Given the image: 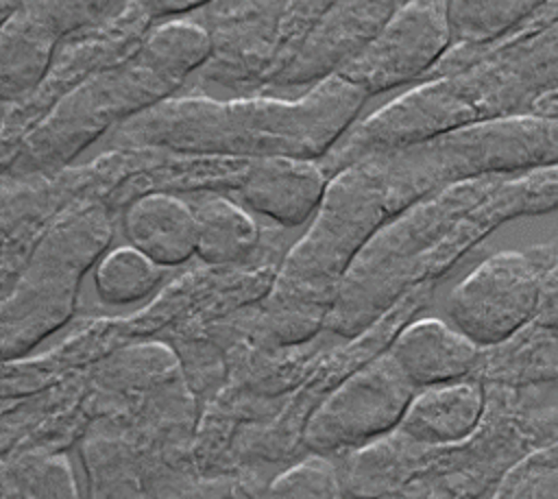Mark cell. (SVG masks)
Returning <instances> with one entry per match:
<instances>
[{"label":"cell","instance_id":"obj_1","mask_svg":"<svg viewBox=\"0 0 558 499\" xmlns=\"http://www.w3.org/2000/svg\"><path fill=\"white\" fill-rule=\"evenodd\" d=\"M366 94L333 72L299 100L166 98L120 126V139L179 153L314 159L353 122Z\"/></svg>","mask_w":558,"mask_h":499},{"label":"cell","instance_id":"obj_2","mask_svg":"<svg viewBox=\"0 0 558 499\" xmlns=\"http://www.w3.org/2000/svg\"><path fill=\"white\" fill-rule=\"evenodd\" d=\"M111 233L107 211L89 207L59 220L37 242L24 270L2 299L4 360L22 357L70 320L81 279L107 253Z\"/></svg>","mask_w":558,"mask_h":499},{"label":"cell","instance_id":"obj_3","mask_svg":"<svg viewBox=\"0 0 558 499\" xmlns=\"http://www.w3.org/2000/svg\"><path fill=\"white\" fill-rule=\"evenodd\" d=\"M416 386L390 353L349 375L310 416L305 442L316 453L364 445L401 423Z\"/></svg>","mask_w":558,"mask_h":499},{"label":"cell","instance_id":"obj_4","mask_svg":"<svg viewBox=\"0 0 558 499\" xmlns=\"http://www.w3.org/2000/svg\"><path fill=\"white\" fill-rule=\"evenodd\" d=\"M538 283V261L521 251H499L451 290V325L477 346L501 344L536 318Z\"/></svg>","mask_w":558,"mask_h":499},{"label":"cell","instance_id":"obj_5","mask_svg":"<svg viewBox=\"0 0 558 499\" xmlns=\"http://www.w3.org/2000/svg\"><path fill=\"white\" fill-rule=\"evenodd\" d=\"M451 37L449 0H408L338 74L373 96L416 78L445 52Z\"/></svg>","mask_w":558,"mask_h":499},{"label":"cell","instance_id":"obj_6","mask_svg":"<svg viewBox=\"0 0 558 499\" xmlns=\"http://www.w3.org/2000/svg\"><path fill=\"white\" fill-rule=\"evenodd\" d=\"M327 179L314 159L264 157L248 168L240 196L246 207L279 222L299 227L323 205Z\"/></svg>","mask_w":558,"mask_h":499},{"label":"cell","instance_id":"obj_7","mask_svg":"<svg viewBox=\"0 0 558 499\" xmlns=\"http://www.w3.org/2000/svg\"><path fill=\"white\" fill-rule=\"evenodd\" d=\"M388 353L416 388L449 384L464 377L480 357V346L438 318L410 322Z\"/></svg>","mask_w":558,"mask_h":499},{"label":"cell","instance_id":"obj_8","mask_svg":"<svg viewBox=\"0 0 558 499\" xmlns=\"http://www.w3.org/2000/svg\"><path fill=\"white\" fill-rule=\"evenodd\" d=\"M124 235L161 268L196 255V214L181 198L153 192L135 198L124 211Z\"/></svg>","mask_w":558,"mask_h":499},{"label":"cell","instance_id":"obj_9","mask_svg":"<svg viewBox=\"0 0 558 499\" xmlns=\"http://www.w3.org/2000/svg\"><path fill=\"white\" fill-rule=\"evenodd\" d=\"M484 412V390L475 381H449L421 388L399 431L418 445H451L469 438Z\"/></svg>","mask_w":558,"mask_h":499},{"label":"cell","instance_id":"obj_10","mask_svg":"<svg viewBox=\"0 0 558 499\" xmlns=\"http://www.w3.org/2000/svg\"><path fill=\"white\" fill-rule=\"evenodd\" d=\"M59 37L17 9L0 28V94L9 100L28 96L46 76Z\"/></svg>","mask_w":558,"mask_h":499},{"label":"cell","instance_id":"obj_11","mask_svg":"<svg viewBox=\"0 0 558 499\" xmlns=\"http://www.w3.org/2000/svg\"><path fill=\"white\" fill-rule=\"evenodd\" d=\"M196 214V255L211 266L246 259L259 244L255 218L238 203L211 196L194 207Z\"/></svg>","mask_w":558,"mask_h":499},{"label":"cell","instance_id":"obj_12","mask_svg":"<svg viewBox=\"0 0 558 499\" xmlns=\"http://www.w3.org/2000/svg\"><path fill=\"white\" fill-rule=\"evenodd\" d=\"M209 52L211 37L198 22L172 17L146 35L137 59L168 81L179 83L185 74L203 65Z\"/></svg>","mask_w":558,"mask_h":499},{"label":"cell","instance_id":"obj_13","mask_svg":"<svg viewBox=\"0 0 558 499\" xmlns=\"http://www.w3.org/2000/svg\"><path fill=\"white\" fill-rule=\"evenodd\" d=\"M2 499H83L63 453L26 451L2 473Z\"/></svg>","mask_w":558,"mask_h":499},{"label":"cell","instance_id":"obj_14","mask_svg":"<svg viewBox=\"0 0 558 499\" xmlns=\"http://www.w3.org/2000/svg\"><path fill=\"white\" fill-rule=\"evenodd\" d=\"M161 281V266L135 246L107 251L94 268V285L102 303L129 305L146 299Z\"/></svg>","mask_w":558,"mask_h":499},{"label":"cell","instance_id":"obj_15","mask_svg":"<svg viewBox=\"0 0 558 499\" xmlns=\"http://www.w3.org/2000/svg\"><path fill=\"white\" fill-rule=\"evenodd\" d=\"M89 475V499H142L129 449L113 436H92L83 445Z\"/></svg>","mask_w":558,"mask_h":499},{"label":"cell","instance_id":"obj_16","mask_svg":"<svg viewBox=\"0 0 558 499\" xmlns=\"http://www.w3.org/2000/svg\"><path fill=\"white\" fill-rule=\"evenodd\" d=\"M543 0H449L453 35L482 41L499 35Z\"/></svg>","mask_w":558,"mask_h":499},{"label":"cell","instance_id":"obj_17","mask_svg":"<svg viewBox=\"0 0 558 499\" xmlns=\"http://www.w3.org/2000/svg\"><path fill=\"white\" fill-rule=\"evenodd\" d=\"M177 355L159 342L126 346L107 364V379L120 388H144L172 377Z\"/></svg>","mask_w":558,"mask_h":499},{"label":"cell","instance_id":"obj_18","mask_svg":"<svg viewBox=\"0 0 558 499\" xmlns=\"http://www.w3.org/2000/svg\"><path fill=\"white\" fill-rule=\"evenodd\" d=\"M266 499H340V479L331 462L316 453L275 477Z\"/></svg>","mask_w":558,"mask_h":499},{"label":"cell","instance_id":"obj_19","mask_svg":"<svg viewBox=\"0 0 558 499\" xmlns=\"http://www.w3.org/2000/svg\"><path fill=\"white\" fill-rule=\"evenodd\" d=\"M113 0H31L22 9L59 39L100 15Z\"/></svg>","mask_w":558,"mask_h":499},{"label":"cell","instance_id":"obj_20","mask_svg":"<svg viewBox=\"0 0 558 499\" xmlns=\"http://www.w3.org/2000/svg\"><path fill=\"white\" fill-rule=\"evenodd\" d=\"M534 320L541 327L558 329V244L554 246V251L549 255V261L545 266H541L538 309H536Z\"/></svg>","mask_w":558,"mask_h":499},{"label":"cell","instance_id":"obj_21","mask_svg":"<svg viewBox=\"0 0 558 499\" xmlns=\"http://www.w3.org/2000/svg\"><path fill=\"white\" fill-rule=\"evenodd\" d=\"M214 0H137V7L148 15V17H174L183 15L187 11H194L198 7H205Z\"/></svg>","mask_w":558,"mask_h":499},{"label":"cell","instance_id":"obj_22","mask_svg":"<svg viewBox=\"0 0 558 499\" xmlns=\"http://www.w3.org/2000/svg\"><path fill=\"white\" fill-rule=\"evenodd\" d=\"M31 0H0V13H2V20L13 15L17 9H22L24 4H28Z\"/></svg>","mask_w":558,"mask_h":499}]
</instances>
